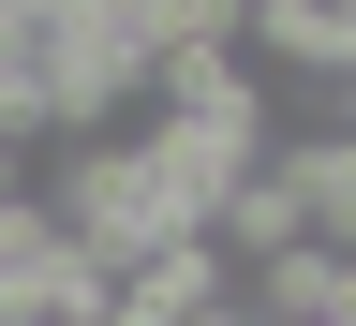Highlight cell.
Masks as SVG:
<instances>
[{"label": "cell", "instance_id": "3957f363", "mask_svg": "<svg viewBox=\"0 0 356 326\" xmlns=\"http://www.w3.org/2000/svg\"><path fill=\"white\" fill-rule=\"evenodd\" d=\"M327 119H341V133H356V74H341V89H327Z\"/></svg>", "mask_w": 356, "mask_h": 326}, {"label": "cell", "instance_id": "6da1fadb", "mask_svg": "<svg viewBox=\"0 0 356 326\" xmlns=\"http://www.w3.org/2000/svg\"><path fill=\"white\" fill-rule=\"evenodd\" d=\"M267 178H282V208H297L312 252H356V133L341 119H297L282 104V163H267Z\"/></svg>", "mask_w": 356, "mask_h": 326}, {"label": "cell", "instance_id": "7a4b0ae2", "mask_svg": "<svg viewBox=\"0 0 356 326\" xmlns=\"http://www.w3.org/2000/svg\"><path fill=\"white\" fill-rule=\"evenodd\" d=\"M15 193H44V149H0V208H15Z\"/></svg>", "mask_w": 356, "mask_h": 326}]
</instances>
